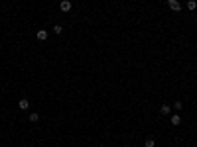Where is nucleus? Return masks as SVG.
<instances>
[{
	"instance_id": "nucleus-1",
	"label": "nucleus",
	"mask_w": 197,
	"mask_h": 147,
	"mask_svg": "<svg viewBox=\"0 0 197 147\" xmlns=\"http://www.w3.org/2000/svg\"><path fill=\"white\" fill-rule=\"evenodd\" d=\"M168 6H170V10H173V12H179V10H181V4H179L177 0H168Z\"/></svg>"
},
{
	"instance_id": "nucleus-2",
	"label": "nucleus",
	"mask_w": 197,
	"mask_h": 147,
	"mask_svg": "<svg viewBox=\"0 0 197 147\" xmlns=\"http://www.w3.org/2000/svg\"><path fill=\"white\" fill-rule=\"evenodd\" d=\"M59 8H61V12H69V10H71V2H69V0H61Z\"/></svg>"
},
{
	"instance_id": "nucleus-3",
	"label": "nucleus",
	"mask_w": 197,
	"mask_h": 147,
	"mask_svg": "<svg viewBox=\"0 0 197 147\" xmlns=\"http://www.w3.org/2000/svg\"><path fill=\"white\" fill-rule=\"evenodd\" d=\"M36 37H38L39 41H46V39H47V32H46V30H38Z\"/></svg>"
},
{
	"instance_id": "nucleus-4",
	"label": "nucleus",
	"mask_w": 197,
	"mask_h": 147,
	"mask_svg": "<svg viewBox=\"0 0 197 147\" xmlns=\"http://www.w3.org/2000/svg\"><path fill=\"white\" fill-rule=\"evenodd\" d=\"M18 106H20V110H28L30 108V102H28V98H22L18 102Z\"/></svg>"
},
{
	"instance_id": "nucleus-5",
	"label": "nucleus",
	"mask_w": 197,
	"mask_h": 147,
	"mask_svg": "<svg viewBox=\"0 0 197 147\" xmlns=\"http://www.w3.org/2000/svg\"><path fill=\"white\" fill-rule=\"evenodd\" d=\"M170 122H171V126H179V124H181V118H179V114H176V116L170 118Z\"/></svg>"
},
{
	"instance_id": "nucleus-6",
	"label": "nucleus",
	"mask_w": 197,
	"mask_h": 147,
	"mask_svg": "<svg viewBox=\"0 0 197 147\" xmlns=\"http://www.w3.org/2000/svg\"><path fill=\"white\" fill-rule=\"evenodd\" d=\"M160 112H162L164 116H168V114L171 112V106H168V104H162V108H160Z\"/></svg>"
},
{
	"instance_id": "nucleus-7",
	"label": "nucleus",
	"mask_w": 197,
	"mask_h": 147,
	"mask_svg": "<svg viewBox=\"0 0 197 147\" xmlns=\"http://www.w3.org/2000/svg\"><path fill=\"white\" fill-rule=\"evenodd\" d=\"M195 8H197V2H195V0H189V2H187V10H191V12H193Z\"/></svg>"
},
{
	"instance_id": "nucleus-8",
	"label": "nucleus",
	"mask_w": 197,
	"mask_h": 147,
	"mask_svg": "<svg viewBox=\"0 0 197 147\" xmlns=\"http://www.w3.org/2000/svg\"><path fill=\"white\" fill-rule=\"evenodd\" d=\"M38 120H39V116L36 114V112H34V114H30V122H34V124H36Z\"/></svg>"
},
{
	"instance_id": "nucleus-9",
	"label": "nucleus",
	"mask_w": 197,
	"mask_h": 147,
	"mask_svg": "<svg viewBox=\"0 0 197 147\" xmlns=\"http://www.w3.org/2000/svg\"><path fill=\"white\" fill-rule=\"evenodd\" d=\"M61 32H63V28L59 26V24L57 26H53V33H61Z\"/></svg>"
},
{
	"instance_id": "nucleus-10",
	"label": "nucleus",
	"mask_w": 197,
	"mask_h": 147,
	"mask_svg": "<svg viewBox=\"0 0 197 147\" xmlns=\"http://www.w3.org/2000/svg\"><path fill=\"white\" fill-rule=\"evenodd\" d=\"M156 145V143H154V139H152V137H148V139H146V147H154Z\"/></svg>"
},
{
	"instance_id": "nucleus-11",
	"label": "nucleus",
	"mask_w": 197,
	"mask_h": 147,
	"mask_svg": "<svg viewBox=\"0 0 197 147\" xmlns=\"http://www.w3.org/2000/svg\"><path fill=\"white\" fill-rule=\"evenodd\" d=\"M173 108H176V110H177V112H179V110L183 108V104H181V102H179V100H177V102H176V104H173Z\"/></svg>"
}]
</instances>
